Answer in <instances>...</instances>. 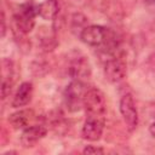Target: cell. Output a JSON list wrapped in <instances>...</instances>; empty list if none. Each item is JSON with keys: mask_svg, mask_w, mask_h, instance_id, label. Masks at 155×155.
I'll list each match as a JSON object with an SVG mask.
<instances>
[{"mask_svg": "<svg viewBox=\"0 0 155 155\" xmlns=\"http://www.w3.org/2000/svg\"><path fill=\"white\" fill-rule=\"evenodd\" d=\"M38 16V5L34 1H27L18 7L13 15L12 27L16 34H29L35 27V17Z\"/></svg>", "mask_w": 155, "mask_h": 155, "instance_id": "cell-1", "label": "cell"}, {"mask_svg": "<svg viewBox=\"0 0 155 155\" xmlns=\"http://www.w3.org/2000/svg\"><path fill=\"white\" fill-rule=\"evenodd\" d=\"M114 34L115 33L113 30H110L109 28H105L103 25L88 24L80 31L79 38L84 44H86L88 46L102 47L114 36Z\"/></svg>", "mask_w": 155, "mask_h": 155, "instance_id": "cell-2", "label": "cell"}, {"mask_svg": "<svg viewBox=\"0 0 155 155\" xmlns=\"http://www.w3.org/2000/svg\"><path fill=\"white\" fill-rule=\"evenodd\" d=\"M84 109L88 116H104L107 113V101L104 93L98 87H87L84 94Z\"/></svg>", "mask_w": 155, "mask_h": 155, "instance_id": "cell-3", "label": "cell"}, {"mask_svg": "<svg viewBox=\"0 0 155 155\" xmlns=\"http://www.w3.org/2000/svg\"><path fill=\"white\" fill-rule=\"evenodd\" d=\"M103 73L110 84H117L122 81L127 74V64L122 56L119 53L108 56L104 61Z\"/></svg>", "mask_w": 155, "mask_h": 155, "instance_id": "cell-4", "label": "cell"}, {"mask_svg": "<svg viewBox=\"0 0 155 155\" xmlns=\"http://www.w3.org/2000/svg\"><path fill=\"white\" fill-rule=\"evenodd\" d=\"M119 110H120L122 120L126 125V128L130 132L134 131L138 126L139 116H138V110H137L134 98L131 93L122 94V97L120 98V102H119Z\"/></svg>", "mask_w": 155, "mask_h": 155, "instance_id": "cell-5", "label": "cell"}, {"mask_svg": "<svg viewBox=\"0 0 155 155\" xmlns=\"http://www.w3.org/2000/svg\"><path fill=\"white\" fill-rule=\"evenodd\" d=\"M87 87L84 81L73 80L64 90V104L70 111H78L84 108V94Z\"/></svg>", "mask_w": 155, "mask_h": 155, "instance_id": "cell-6", "label": "cell"}, {"mask_svg": "<svg viewBox=\"0 0 155 155\" xmlns=\"http://www.w3.org/2000/svg\"><path fill=\"white\" fill-rule=\"evenodd\" d=\"M104 116H88L81 128V137L88 142H97L102 138L104 132Z\"/></svg>", "mask_w": 155, "mask_h": 155, "instance_id": "cell-7", "label": "cell"}, {"mask_svg": "<svg viewBox=\"0 0 155 155\" xmlns=\"http://www.w3.org/2000/svg\"><path fill=\"white\" fill-rule=\"evenodd\" d=\"M68 74L73 80L78 81H86L92 75V65L87 57L85 56H76L74 57L68 67Z\"/></svg>", "mask_w": 155, "mask_h": 155, "instance_id": "cell-8", "label": "cell"}, {"mask_svg": "<svg viewBox=\"0 0 155 155\" xmlns=\"http://www.w3.org/2000/svg\"><path fill=\"white\" fill-rule=\"evenodd\" d=\"M1 67V99H6L15 84V64L11 59L4 58Z\"/></svg>", "mask_w": 155, "mask_h": 155, "instance_id": "cell-9", "label": "cell"}, {"mask_svg": "<svg viewBox=\"0 0 155 155\" xmlns=\"http://www.w3.org/2000/svg\"><path fill=\"white\" fill-rule=\"evenodd\" d=\"M47 134V128L44 125H31L22 130L19 142L23 148H33Z\"/></svg>", "mask_w": 155, "mask_h": 155, "instance_id": "cell-10", "label": "cell"}, {"mask_svg": "<svg viewBox=\"0 0 155 155\" xmlns=\"http://www.w3.org/2000/svg\"><path fill=\"white\" fill-rule=\"evenodd\" d=\"M33 92H34V87L33 84L29 81H24L19 85V87L17 88L11 105L13 108H21V107H25L27 104H29V102L33 98Z\"/></svg>", "mask_w": 155, "mask_h": 155, "instance_id": "cell-11", "label": "cell"}, {"mask_svg": "<svg viewBox=\"0 0 155 155\" xmlns=\"http://www.w3.org/2000/svg\"><path fill=\"white\" fill-rule=\"evenodd\" d=\"M93 8L104 12L113 19L120 18L122 15V6L115 0H91Z\"/></svg>", "mask_w": 155, "mask_h": 155, "instance_id": "cell-12", "label": "cell"}, {"mask_svg": "<svg viewBox=\"0 0 155 155\" xmlns=\"http://www.w3.org/2000/svg\"><path fill=\"white\" fill-rule=\"evenodd\" d=\"M33 116L34 111L31 109H19L8 116V124L15 130H24L29 126Z\"/></svg>", "mask_w": 155, "mask_h": 155, "instance_id": "cell-13", "label": "cell"}, {"mask_svg": "<svg viewBox=\"0 0 155 155\" xmlns=\"http://www.w3.org/2000/svg\"><path fill=\"white\" fill-rule=\"evenodd\" d=\"M58 0H45L38 5V16L45 21H54L59 13Z\"/></svg>", "mask_w": 155, "mask_h": 155, "instance_id": "cell-14", "label": "cell"}, {"mask_svg": "<svg viewBox=\"0 0 155 155\" xmlns=\"http://www.w3.org/2000/svg\"><path fill=\"white\" fill-rule=\"evenodd\" d=\"M39 44H40V47L45 52L53 51L54 47L57 46V40H56L54 33H51V34L46 33L45 35H39Z\"/></svg>", "mask_w": 155, "mask_h": 155, "instance_id": "cell-15", "label": "cell"}, {"mask_svg": "<svg viewBox=\"0 0 155 155\" xmlns=\"http://www.w3.org/2000/svg\"><path fill=\"white\" fill-rule=\"evenodd\" d=\"M87 23H88V22H87V17H86L85 15L80 13V12H76V13H74V15L71 16V18H70V29H71L73 31H78V30H79V34H80V31H81L86 25H88Z\"/></svg>", "mask_w": 155, "mask_h": 155, "instance_id": "cell-16", "label": "cell"}, {"mask_svg": "<svg viewBox=\"0 0 155 155\" xmlns=\"http://www.w3.org/2000/svg\"><path fill=\"white\" fill-rule=\"evenodd\" d=\"M84 154L87 155H97V154H103L104 149L102 147H97V145H86L82 150Z\"/></svg>", "mask_w": 155, "mask_h": 155, "instance_id": "cell-17", "label": "cell"}, {"mask_svg": "<svg viewBox=\"0 0 155 155\" xmlns=\"http://www.w3.org/2000/svg\"><path fill=\"white\" fill-rule=\"evenodd\" d=\"M1 38H5L6 35V31H7V24H6V15H5V11L1 10Z\"/></svg>", "mask_w": 155, "mask_h": 155, "instance_id": "cell-18", "label": "cell"}, {"mask_svg": "<svg viewBox=\"0 0 155 155\" xmlns=\"http://www.w3.org/2000/svg\"><path fill=\"white\" fill-rule=\"evenodd\" d=\"M149 132H150V134L155 138V120L150 124V126H149Z\"/></svg>", "mask_w": 155, "mask_h": 155, "instance_id": "cell-19", "label": "cell"}]
</instances>
